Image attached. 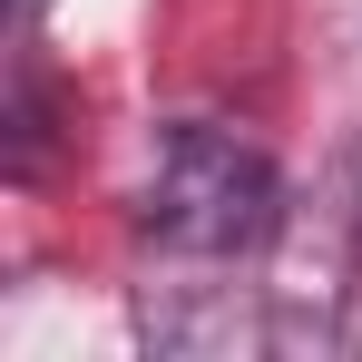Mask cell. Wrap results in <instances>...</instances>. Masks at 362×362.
<instances>
[{
	"instance_id": "cell-3",
	"label": "cell",
	"mask_w": 362,
	"mask_h": 362,
	"mask_svg": "<svg viewBox=\"0 0 362 362\" xmlns=\"http://www.w3.org/2000/svg\"><path fill=\"white\" fill-rule=\"evenodd\" d=\"M30 10H49V0H20V20H30Z\"/></svg>"
},
{
	"instance_id": "cell-2",
	"label": "cell",
	"mask_w": 362,
	"mask_h": 362,
	"mask_svg": "<svg viewBox=\"0 0 362 362\" xmlns=\"http://www.w3.org/2000/svg\"><path fill=\"white\" fill-rule=\"evenodd\" d=\"M343 245H353V264H362V137H353V157H343Z\"/></svg>"
},
{
	"instance_id": "cell-1",
	"label": "cell",
	"mask_w": 362,
	"mask_h": 362,
	"mask_svg": "<svg viewBox=\"0 0 362 362\" xmlns=\"http://www.w3.org/2000/svg\"><path fill=\"white\" fill-rule=\"evenodd\" d=\"M137 226L157 255L177 264H255L264 245L284 235V177L274 157L235 137V127H167L147 186H137Z\"/></svg>"
}]
</instances>
